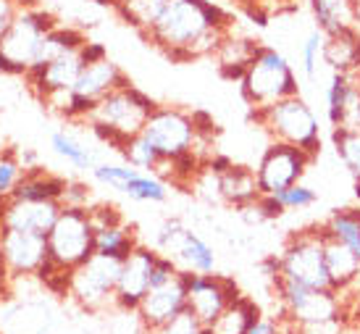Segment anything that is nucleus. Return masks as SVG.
Instances as JSON below:
<instances>
[{"instance_id":"nucleus-14","label":"nucleus","mask_w":360,"mask_h":334,"mask_svg":"<svg viewBox=\"0 0 360 334\" xmlns=\"http://www.w3.org/2000/svg\"><path fill=\"white\" fill-rule=\"evenodd\" d=\"M0 253H3V264L8 269L11 279L37 276L40 266L51 258L45 234L11 229V226L0 229Z\"/></svg>"},{"instance_id":"nucleus-12","label":"nucleus","mask_w":360,"mask_h":334,"mask_svg":"<svg viewBox=\"0 0 360 334\" xmlns=\"http://www.w3.org/2000/svg\"><path fill=\"white\" fill-rule=\"evenodd\" d=\"M313 161L316 158H310L308 153L295 148V145L271 142L255 166L260 195H279L281 190H287L292 184H300Z\"/></svg>"},{"instance_id":"nucleus-33","label":"nucleus","mask_w":360,"mask_h":334,"mask_svg":"<svg viewBox=\"0 0 360 334\" xmlns=\"http://www.w3.org/2000/svg\"><path fill=\"white\" fill-rule=\"evenodd\" d=\"M119 153L124 155V161L134 166V169H140V172H155V166L160 163V153L153 148V142L145 137V134H134L129 140L124 142L119 148Z\"/></svg>"},{"instance_id":"nucleus-15","label":"nucleus","mask_w":360,"mask_h":334,"mask_svg":"<svg viewBox=\"0 0 360 334\" xmlns=\"http://www.w3.org/2000/svg\"><path fill=\"white\" fill-rule=\"evenodd\" d=\"M158 250L148 245H137L124 261H121L119 284H116V297L113 305L124 314H134L140 308L142 297L150 293V274L155 266Z\"/></svg>"},{"instance_id":"nucleus-13","label":"nucleus","mask_w":360,"mask_h":334,"mask_svg":"<svg viewBox=\"0 0 360 334\" xmlns=\"http://www.w3.org/2000/svg\"><path fill=\"white\" fill-rule=\"evenodd\" d=\"M187 274V311L200 319L205 326H213L221 314L240 297V287L224 274Z\"/></svg>"},{"instance_id":"nucleus-50","label":"nucleus","mask_w":360,"mask_h":334,"mask_svg":"<svg viewBox=\"0 0 360 334\" xmlns=\"http://www.w3.org/2000/svg\"><path fill=\"white\" fill-rule=\"evenodd\" d=\"M0 229H3V224H0ZM0 264H3V253H0Z\"/></svg>"},{"instance_id":"nucleus-41","label":"nucleus","mask_w":360,"mask_h":334,"mask_svg":"<svg viewBox=\"0 0 360 334\" xmlns=\"http://www.w3.org/2000/svg\"><path fill=\"white\" fill-rule=\"evenodd\" d=\"M27 6H34V3L32 0H0V40L11 30V24L19 16V11L27 8Z\"/></svg>"},{"instance_id":"nucleus-46","label":"nucleus","mask_w":360,"mask_h":334,"mask_svg":"<svg viewBox=\"0 0 360 334\" xmlns=\"http://www.w3.org/2000/svg\"><path fill=\"white\" fill-rule=\"evenodd\" d=\"M98 3H105V6H110V8H116V6L127 3V0H98Z\"/></svg>"},{"instance_id":"nucleus-24","label":"nucleus","mask_w":360,"mask_h":334,"mask_svg":"<svg viewBox=\"0 0 360 334\" xmlns=\"http://www.w3.org/2000/svg\"><path fill=\"white\" fill-rule=\"evenodd\" d=\"M219 184H221V203H226V205L237 208V211L260 198L255 169L242 166V163L231 161L229 169H224L219 174Z\"/></svg>"},{"instance_id":"nucleus-8","label":"nucleus","mask_w":360,"mask_h":334,"mask_svg":"<svg viewBox=\"0 0 360 334\" xmlns=\"http://www.w3.org/2000/svg\"><path fill=\"white\" fill-rule=\"evenodd\" d=\"M279 276L290 282L305 284L313 290H331L326 255H323V229L310 226L302 232L290 234L279 253Z\"/></svg>"},{"instance_id":"nucleus-37","label":"nucleus","mask_w":360,"mask_h":334,"mask_svg":"<svg viewBox=\"0 0 360 334\" xmlns=\"http://www.w3.org/2000/svg\"><path fill=\"white\" fill-rule=\"evenodd\" d=\"M276 200L284 205V211H305V208H313L316 203H319V195L316 190H310L305 184H292L287 190H281L276 195Z\"/></svg>"},{"instance_id":"nucleus-21","label":"nucleus","mask_w":360,"mask_h":334,"mask_svg":"<svg viewBox=\"0 0 360 334\" xmlns=\"http://www.w3.org/2000/svg\"><path fill=\"white\" fill-rule=\"evenodd\" d=\"M323 229V226H321ZM323 255H326V271L329 284L337 293H350L360 282V253L350 245L334 240L323 232Z\"/></svg>"},{"instance_id":"nucleus-39","label":"nucleus","mask_w":360,"mask_h":334,"mask_svg":"<svg viewBox=\"0 0 360 334\" xmlns=\"http://www.w3.org/2000/svg\"><path fill=\"white\" fill-rule=\"evenodd\" d=\"M153 334H205V324L192 311L184 308L179 316H174L169 324H163Z\"/></svg>"},{"instance_id":"nucleus-16","label":"nucleus","mask_w":360,"mask_h":334,"mask_svg":"<svg viewBox=\"0 0 360 334\" xmlns=\"http://www.w3.org/2000/svg\"><path fill=\"white\" fill-rule=\"evenodd\" d=\"M184 308H187V274L179 271L171 282L153 287L150 293L142 297L134 316L140 319L142 329L153 334L163 324H169L174 316H179Z\"/></svg>"},{"instance_id":"nucleus-43","label":"nucleus","mask_w":360,"mask_h":334,"mask_svg":"<svg viewBox=\"0 0 360 334\" xmlns=\"http://www.w3.org/2000/svg\"><path fill=\"white\" fill-rule=\"evenodd\" d=\"M90 203V187L82 182H69L66 195H63V205H87Z\"/></svg>"},{"instance_id":"nucleus-20","label":"nucleus","mask_w":360,"mask_h":334,"mask_svg":"<svg viewBox=\"0 0 360 334\" xmlns=\"http://www.w3.org/2000/svg\"><path fill=\"white\" fill-rule=\"evenodd\" d=\"M60 208H63L60 200H13L11 198L3 226L24 229V232H37L48 237V232H51L56 219H58Z\"/></svg>"},{"instance_id":"nucleus-10","label":"nucleus","mask_w":360,"mask_h":334,"mask_svg":"<svg viewBox=\"0 0 360 334\" xmlns=\"http://www.w3.org/2000/svg\"><path fill=\"white\" fill-rule=\"evenodd\" d=\"M142 134L153 142L160 158H179L184 153H195L200 132L195 124V113L176 105H158L145 122Z\"/></svg>"},{"instance_id":"nucleus-34","label":"nucleus","mask_w":360,"mask_h":334,"mask_svg":"<svg viewBox=\"0 0 360 334\" xmlns=\"http://www.w3.org/2000/svg\"><path fill=\"white\" fill-rule=\"evenodd\" d=\"M331 145L337 150V158L347 169L355 182H360V132L347 129H331Z\"/></svg>"},{"instance_id":"nucleus-1","label":"nucleus","mask_w":360,"mask_h":334,"mask_svg":"<svg viewBox=\"0 0 360 334\" xmlns=\"http://www.w3.org/2000/svg\"><path fill=\"white\" fill-rule=\"evenodd\" d=\"M231 30V16L213 0H171L145 37L171 61H195L213 56Z\"/></svg>"},{"instance_id":"nucleus-18","label":"nucleus","mask_w":360,"mask_h":334,"mask_svg":"<svg viewBox=\"0 0 360 334\" xmlns=\"http://www.w3.org/2000/svg\"><path fill=\"white\" fill-rule=\"evenodd\" d=\"M82 48H84V45H82ZM82 48L79 51L63 53V56H58V58H53L51 63H45V66H34V69H30L27 82H30L32 90L37 92V98L48 101L53 92L71 90V87L77 84L82 69H84Z\"/></svg>"},{"instance_id":"nucleus-3","label":"nucleus","mask_w":360,"mask_h":334,"mask_svg":"<svg viewBox=\"0 0 360 334\" xmlns=\"http://www.w3.org/2000/svg\"><path fill=\"white\" fill-rule=\"evenodd\" d=\"M274 290H276V300H279V319L292 329L331 324V321L350 324L347 300L337 290H313V287L290 282L281 276L274 279Z\"/></svg>"},{"instance_id":"nucleus-25","label":"nucleus","mask_w":360,"mask_h":334,"mask_svg":"<svg viewBox=\"0 0 360 334\" xmlns=\"http://www.w3.org/2000/svg\"><path fill=\"white\" fill-rule=\"evenodd\" d=\"M321 58H323V66L331 69V74H358L360 71V30L326 34Z\"/></svg>"},{"instance_id":"nucleus-45","label":"nucleus","mask_w":360,"mask_h":334,"mask_svg":"<svg viewBox=\"0 0 360 334\" xmlns=\"http://www.w3.org/2000/svg\"><path fill=\"white\" fill-rule=\"evenodd\" d=\"M231 3H237V6H242V8H248L250 13H255V8H258V0H231Z\"/></svg>"},{"instance_id":"nucleus-27","label":"nucleus","mask_w":360,"mask_h":334,"mask_svg":"<svg viewBox=\"0 0 360 334\" xmlns=\"http://www.w3.org/2000/svg\"><path fill=\"white\" fill-rule=\"evenodd\" d=\"M137 245H140L137 232H134V226H129L127 221L95 229V253H103V255H110V258L124 261Z\"/></svg>"},{"instance_id":"nucleus-26","label":"nucleus","mask_w":360,"mask_h":334,"mask_svg":"<svg viewBox=\"0 0 360 334\" xmlns=\"http://www.w3.org/2000/svg\"><path fill=\"white\" fill-rule=\"evenodd\" d=\"M66 187H69L66 179H60L56 174H48L45 169L34 166V169H27V172H24L21 182L13 187L11 198H13V200H60L63 203Z\"/></svg>"},{"instance_id":"nucleus-11","label":"nucleus","mask_w":360,"mask_h":334,"mask_svg":"<svg viewBox=\"0 0 360 334\" xmlns=\"http://www.w3.org/2000/svg\"><path fill=\"white\" fill-rule=\"evenodd\" d=\"M155 250L171 258L179 271L213 274L216 271V253L198 232L184 226L179 219H166L155 232Z\"/></svg>"},{"instance_id":"nucleus-17","label":"nucleus","mask_w":360,"mask_h":334,"mask_svg":"<svg viewBox=\"0 0 360 334\" xmlns=\"http://www.w3.org/2000/svg\"><path fill=\"white\" fill-rule=\"evenodd\" d=\"M326 119L331 129L360 132V79L358 74H331L323 90Z\"/></svg>"},{"instance_id":"nucleus-4","label":"nucleus","mask_w":360,"mask_h":334,"mask_svg":"<svg viewBox=\"0 0 360 334\" xmlns=\"http://www.w3.org/2000/svg\"><path fill=\"white\" fill-rule=\"evenodd\" d=\"M240 92L242 101L250 105V111H260L284 98L300 95V84H297L295 69L284 53H279L271 45H260L258 53L252 56L250 66L242 74Z\"/></svg>"},{"instance_id":"nucleus-47","label":"nucleus","mask_w":360,"mask_h":334,"mask_svg":"<svg viewBox=\"0 0 360 334\" xmlns=\"http://www.w3.org/2000/svg\"><path fill=\"white\" fill-rule=\"evenodd\" d=\"M350 326H352V329H355V332L360 334V319H358V321H350ZM347 334H350V329H347Z\"/></svg>"},{"instance_id":"nucleus-7","label":"nucleus","mask_w":360,"mask_h":334,"mask_svg":"<svg viewBox=\"0 0 360 334\" xmlns=\"http://www.w3.org/2000/svg\"><path fill=\"white\" fill-rule=\"evenodd\" d=\"M51 261L63 271H71L95 255V224L90 205H63L48 232Z\"/></svg>"},{"instance_id":"nucleus-19","label":"nucleus","mask_w":360,"mask_h":334,"mask_svg":"<svg viewBox=\"0 0 360 334\" xmlns=\"http://www.w3.org/2000/svg\"><path fill=\"white\" fill-rule=\"evenodd\" d=\"M127 84H131V82H129V77L121 71L119 63H113L108 56H103L98 61L84 63L79 79H77V84H74L71 90L77 92L79 98H84V101L98 103V101H103L105 95H110L113 90L127 87Z\"/></svg>"},{"instance_id":"nucleus-22","label":"nucleus","mask_w":360,"mask_h":334,"mask_svg":"<svg viewBox=\"0 0 360 334\" xmlns=\"http://www.w3.org/2000/svg\"><path fill=\"white\" fill-rule=\"evenodd\" d=\"M308 6L323 34L360 30V0H308Z\"/></svg>"},{"instance_id":"nucleus-38","label":"nucleus","mask_w":360,"mask_h":334,"mask_svg":"<svg viewBox=\"0 0 360 334\" xmlns=\"http://www.w3.org/2000/svg\"><path fill=\"white\" fill-rule=\"evenodd\" d=\"M21 176H24V166L19 163L16 150L11 148V150L0 153V195L13 193V187L21 182Z\"/></svg>"},{"instance_id":"nucleus-9","label":"nucleus","mask_w":360,"mask_h":334,"mask_svg":"<svg viewBox=\"0 0 360 334\" xmlns=\"http://www.w3.org/2000/svg\"><path fill=\"white\" fill-rule=\"evenodd\" d=\"M121 261L110 255L95 253L84 264L71 269L69 274V297L84 311H103L113 305L116 284H119Z\"/></svg>"},{"instance_id":"nucleus-2","label":"nucleus","mask_w":360,"mask_h":334,"mask_svg":"<svg viewBox=\"0 0 360 334\" xmlns=\"http://www.w3.org/2000/svg\"><path fill=\"white\" fill-rule=\"evenodd\" d=\"M155 108L158 103L150 95H145L134 84H127L95 103V108L84 122L92 129V134H98L103 142H108L110 148L119 150L129 137L145 129V122L150 119Z\"/></svg>"},{"instance_id":"nucleus-31","label":"nucleus","mask_w":360,"mask_h":334,"mask_svg":"<svg viewBox=\"0 0 360 334\" xmlns=\"http://www.w3.org/2000/svg\"><path fill=\"white\" fill-rule=\"evenodd\" d=\"M323 232L340 240V243L350 245L352 250L360 253V205L358 208H340V211H331V216L321 224Z\"/></svg>"},{"instance_id":"nucleus-30","label":"nucleus","mask_w":360,"mask_h":334,"mask_svg":"<svg viewBox=\"0 0 360 334\" xmlns=\"http://www.w3.org/2000/svg\"><path fill=\"white\" fill-rule=\"evenodd\" d=\"M51 148L56 150V155H60L63 161H69L74 169H95V150L87 148L84 142L71 134L69 129H58L51 134Z\"/></svg>"},{"instance_id":"nucleus-42","label":"nucleus","mask_w":360,"mask_h":334,"mask_svg":"<svg viewBox=\"0 0 360 334\" xmlns=\"http://www.w3.org/2000/svg\"><path fill=\"white\" fill-rule=\"evenodd\" d=\"M90 216L95 229H103V226H113V224H121L124 216L119 213L116 205H90Z\"/></svg>"},{"instance_id":"nucleus-28","label":"nucleus","mask_w":360,"mask_h":334,"mask_svg":"<svg viewBox=\"0 0 360 334\" xmlns=\"http://www.w3.org/2000/svg\"><path fill=\"white\" fill-rule=\"evenodd\" d=\"M169 3L171 0H127V3L116 6L113 11L145 37V34L158 24V19L163 16V11L169 8Z\"/></svg>"},{"instance_id":"nucleus-23","label":"nucleus","mask_w":360,"mask_h":334,"mask_svg":"<svg viewBox=\"0 0 360 334\" xmlns=\"http://www.w3.org/2000/svg\"><path fill=\"white\" fill-rule=\"evenodd\" d=\"M260 42L252 40V37H245V34H234V30L221 40V45L213 53V61L219 66L221 77L224 79H242L245 69L250 66L252 56L258 53Z\"/></svg>"},{"instance_id":"nucleus-6","label":"nucleus","mask_w":360,"mask_h":334,"mask_svg":"<svg viewBox=\"0 0 360 334\" xmlns=\"http://www.w3.org/2000/svg\"><path fill=\"white\" fill-rule=\"evenodd\" d=\"M56 27H58V21L53 19V13L48 11L37 8V6L21 8L19 16L11 24V30L0 40V74L27 77L40 56L48 32H53Z\"/></svg>"},{"instance_id":"nucleus-29","label":"nucleus","mask_w":360,"mask_h":334,"mask_svg":"<svg viewBox=\"0 0 360 334\" xmlns=\"http://www.w3.org/2000/svg\"><path fill=\"white\" fill-rule=\"evenodd\" d=\"M258 319H263L255 300L248 295H240L234 303L221 314V319L213 324V334H245Z\"/></svg>"},{"instance_id":"nucleus-36","label":"nucleus","mask_w":360,"mask_h":334,"mask_svg":"<svg viewBox=\"0 0 360 334\" xmlns=\"http://www.w3.org/2000/svg\"><path fill=\"white\" fill-rule=\"evenodd\" d=\"M323 40H326V34H323L321 30H313L308 37H305V42H302L300 58H302V74H305V79H316L321 63H323V58H321V53H323Z\"/></svg>"},{"instance_id":"nucleus-35","label":"nucleus","mask_w":360,"mask_h":334,"mask_svg":"<svg viewBox=\"0 0 360 334\" xmlns=\"http://www.w3.org/2000/svg\"><path fill=\"white\" fill-rule=\"evenodd\" d=\"M140 172V169H134L129 163H95V169H92V176L98 179L101 184L110 187V190H124V184L129 182L134 174Z\"/></svg>"},{"instance_id":"nucleus-40","label":"nucleus","mask_w":360,"mask_h":334,"mask_svg":"<svg viewBox=\"0 0 360 334\" xmlns=\"http://www.w3.org/2000/svg\"><path fill=\"white\" fill-rule=\"evenodd\" d=\"M176 274H179V266L174 264L171 258H166V255L158 253V258H155V266H153V274H150V290H153V287H160V284L171 282Z\"/></svg>"},{"instance_id":"nucleus-48","label":"nucleus","mask_w":360,"mask_h":334,"mask_svg":"<svg viewBox=\"0 0 360 334\" xmlns=\"http://www.w3.org/2000/svg\"><path fill=\"white\" fill-rule=\"evenodd\" d=\"M355 198H358V205H360V182H355Z\"/></svg>"},{"instance_id":"nucleus-44","label":"nucleus","mask_w":360,"mask_h":334,"mask_svg":"<svg viewBox=\"0 0 360 334\" xmlns=\"http://www.w3.org/2000/svg\"><path fill=\"white\" fill-rule=\"evenodd\" d=\"M300 0H258V8H255V13H260L263 19L266 16H274V13H281V11H290L295 8ZM252 13V16H255Z\"/></svg>"},{"instance_id":"nucleus-49","label":"nucleus","mask_w":360,"mask_h":334,"mask_svg":"<svg viewBox=\"0 0 360 334\" xmlns=\"http://www.w3.org/2000/svg\"><path fill=\"white\" fill-rule=\"evenodd\" d=\"M279 334H292V326H290V324H284V329H281Z\"/></svg>"},{"instance_id":"nucleus-32","label":"nucleus","mask_w":360,"mask_h":334,"mask_svg":"<svg viewBox=\"0 0 360 334\" xmlns=\"http://www.w3.org/2000/svg\"><path fill=\"white\" fill-rule=\"evenodd\" d=\"M124 195H129L137 203H166L169 200V184L150 172H137L124 184Z\"/></svg>"},{"instance_id":"nucleus-5","label":"nucleus","mask_w":360,"mask_h":334,"mask_svg":"<svg viewBox=\"0 0 360 334\" xmlns=\"http://www.w3.org/2000/svg\"><path fill=\"white\" fill-rule=\"evenodd\" d=\"M250 119L258 127H263V132L269 134L271 142H287V145L305 150L310 158H319L321 124L302 95H292L269 108L250 111Z\"/></svg>"}]
</instances>
